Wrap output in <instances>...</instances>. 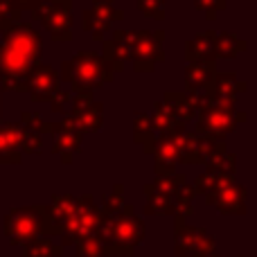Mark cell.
Instances as JSON below:
<instances>
[{
    "instance_id": "1",
    "label": "cell",
    "mask_w": 257,
    "mask_h": 257,
    "mask_svg": "<svg viewBox=\"0 0 257 257\" xmlns=\"http://www.w3.org/2000/svg\"><path fill=\"white\" fill-rule=\"evenodd\" d=\"M43 54V39L30 23H16L3 32L0 41V70L14 77H27L39 66Z\"/></svg>"
},
{
    "instance_id": "2",
    "label": "cell",
    "mask_w": 257,
    "mask_h": 257,
    "mask_svg": "<svg viewBox=\"0 0 257 257\" xmlns=\"http://www.w3.org/2000/svg\"><path fill=\"white\" fill-rule=\"evenodd\" d=\"M3 232L14 246H25L41 237L61 235L59 226L50 217L48 205H25L9 210L3 219Z\"/></svg>"
},
{
    "instance_id": "3",
    "label": "cell",
    "mask_w": 257,
    "mask_h": 257,
    "mask_svg": "<svg viewBox=\"0 0 257 257\" xmlns=\"http://www.w3.org/2000/svg\"><path fill=\"white\" fill-rule=\"evenodd\" d=\"M99 239L104 244V257L106 255H133L136 246L145 239V223L136 214L133 205H124L117 214L106 217L104 214L102 226L97 230Z\"/></svg>"
},
{
    "instance_id": "4",
    "label": "cell",
    "mask_w": 257,
    "mask_h": 257,
    "mask_svg": "<svg viewBox=\"0 0 257 257\" xmlns=\"http://www.w3.org/2000/svg\"><path fill=\"white\" fill-rule=\"evenodd\" d=\"M59 81L70 84L75 93H93L113 81V70L99 54L79 52L61 66Z\"/></svg>"
},
{
    "instance_id": "5",
    "label": "cell",
    "mask_w": 257,
    "mask_h": 257,
    "mask_svg": "<svg viewBox=\"0 0 257 257\" xmlns=\"http://www.w3.org/2000/svg\"><path fill=\"white\" fill-rule=\"evenodd\" d=\"M124 43L128 50V61L133 63V70L138 72H151L156 68V63H160L165 59L163 52V30H122Z\"/></svg>"
},
{
    "instance_id": "6",
    "label": "cell",
    "mask_w": 257,
    "mask_h": 257,
    "mask_svg": "<svg viewBox=\"0 0 257 257\" xmlns=\"http://www.w3.org/2000/svg\"><path fill=\"white\" fill-rule=\"evenodd\" d=\"M104 212L97 203L93 201V196H79L75 201V208H72V214L61 228V248L63 246L77 244V241L86 239V237L97 235L99 226H102Z\"/></svg>"
},
{
    "instance_id": "7",
    "label": "cell",
    "mask_w": 257,
    "mask_h": 257,
    "mask_svg": "<svg viewBox=\"0 0 257 257\" xmlns=\"http://www.w3.org/2000/svg\"><path fill=\"white\" fill-rule=\"evenodd\" d=\"M30 16L50 32L52 41L72 39V0H36L30 7Z\"/></svg>"
},
{
    "instance_id": "8",
    "label": "cell",
    "mask_w": 257,
    "mask_h": 257,
    "mask_svg": "<svg viewBox=\"0 0 257 257\" xmlns=\"http://www.w3.org/2000/svg\"><path fill=\"white\" fill-rule=\"evenodd\" d=\"M196 136L212 142L226 140L237 126V108L235 104H214L205 102V106L196 113Z\"/></svg>"
},
{
    "instance_id": "9",
    "label": "cell",
    "mask_w": 257,
    "mask_h": 257,
    "mask_svg": "<svg viewBox=\"0 0 257 257\" xmlns=\"http://www.w3.org/2000/svg\"><path fill=\"white\" fill-rule=\"evenodd\" d=\"M174 228H176V232H174V250H176V255H181V257L214 255V239L203 228L187 226L185 219H181V217H176Z\"/></svg>"
},
{
    "instance_id": "10",
    "label": "cell",
    "mask_w": 257,
    "mask_h": 257,
    "mask_svg": "<svg viewBox=\"0 0 257 257\" xmlns=\"http://www.w3.org/2000/svg\"><path fill=\"white\" fill-rule=\"evenodd\" d=\"M187 131V126H178L174 131L158 133L154 145V172L156 176H172L176 174V167L181 165V136Z\"/></svg>"
},
{
    "instance_id": "11",
    "label": "cell",
    "mask_w": 257,
    "mask_h": 257,
    "mask_svg": "<svg viewBox=\"0 0 257 257\" xmlns=\"http://www.w3.org/2000/svg\"><path fill=\"white\" fill-rule=\"evenodd\" d=\"M212 208H217L221 214H244L246 201H248V190L235 181V176H223L219 185L212 192L205 194Z\"/></svg>"
},
{
    "instance_id": "12",
    "label": "cell",
    "mask_w": 257,
    "mask_h": 257,
    "mask_svg": "<svg viewBox=\"0 0 257 257\" xmlns=\"http://www.w3.org/2000/svg\"><path fill=\"white\" fill-rule=\"evenodd\" d=\"M122 18H124V12L115 7L113 0H93V5L81 16V23H84V30L95 41H104L113 21H122Z\"/></svg>"
},
{
    "instance_id": "13",
    "label": "cell",
    "mask_w": 257,
    "mask_h": 257,
    "mask_svg": "<svg viewBox=\"0 0 257 257\" xmlns=\"http://www.w3.org/2000/svg\"><path fill=\"white\" fill-rule=\"evenodd\" d=\"M239 93H246V81L237 79L235 72H214L203 88L205 99L214 104H235Z\"/></svg>"
},
{
    "instance_id": "14",
    "label": "cell",
    "mask_w": 257,
    "mask_h": 257,
    "mask_svg": "<svg viewBox=\"0 0 257 257\" xmlns=\"http://www.w3.org/2000/svg\"><path fill=\"white\" fill-rule=\"evenodd\" d=\"M59 90V72L48 63H39L27 75V93L34 104L50 102L52 95Z\"/></svg>"
},
{
    "instance_id": "15",
    "label": "cell",
    "mask_w": 257,
    "mask_h": 257,
    "mask_svg": "<svg viewBox=\"0 0 257 257\" xmlns=\"http://www.w3.org/2000/svg\"><path fill=\"white\" fill-rule=\"evenodd\" d=\"M212 149V140L196 136L194 131H183L181 136V163L183 165H203Z\"/></svg>"
},
{
    "instance_id": "16",
    "label": "cell",
    "mask_w": 257,
    "mask_h": 257,
    "mask_svg": "<svg viewBox=\"0 0 257 257\" xmlns=\"http://www.w3.org/2000/svg\"><path fill=\"white\" fill-rule=\"evenodd\" d=\"M214 30H205L201 34H196L194 39L187 41L185 45V59L187 63H214Z\"/></svg>"
},
{
    "instance_id": "17",
    "label": "cell",
    "mask_w": 257,
    "mask_h": 257,
    "mask_svg": "<svg viewBox=\"0 0 257 257\" xmlns=\"http://www.w3.org/2000/svg\"><path fill=\"white\" fill-rule=\"evenodd\" d=\"M23 131L18 124H5L0 126V165L9 163V165H18L23 158L21 154V145H23Z\"/></svg>"
},
{
    "instance_id": "18",
    "label": "cell",
    "mask_w": 257,
    "mask_h": 257,
    "mask_svg": "<svg viewBox=\"0 0 257 257\" xmlns=\"http://www.w3.org/2000/svg\"><path fill=\"white\" fill-rule=\"evenodd\" d=\"M99 57L108 63L113 75L124 70V63L128 61V50L124 43V36H122V30L113 32V39H104V52L99 54Z\"/></svg>"
},
{
    "instance_id": "19",
    "label": "cell",
    "mask_w": 257,
    "mask_h": 257,
    "mask_svg": "<svg viewBox=\"0 0 257 257\" xmlns=\"http://www.w3.org/2000/svg\"><path fill=\"white\" fill-rule=\"evenodd\" d=\"M145 194H147V203H145L147 214H174V196L176 194H167V192L154 187L151 183L145 185Z\"/></svg>"
},
{
    "instance_id": "20",
    "label": "cell",
    "mask_w": 257,
    "mask_h": 257,
    "mask_svg": "<svg viewBox=\"0 0 257 257\" xmlns=\"http://www.w3.org/2000/svg\"><path fill=\"white\" fill-rule=\"evenodd\" d=\"M246 48H248V43L232 32H217V36H214V57L235 59L241 52H246Z\"/></svg>"
},
{
    "instance_id": "21",
    "label": "cell",
    "mask_w": 257,
    "mask_h": 257,
    "mask_svg": "<svg viewBox=\"0 0 257 257\" xmlns=\"http://www.w3.org/2000/svg\"><path fill=\"white\" fill-rule=\"evenodd\" d=\"M165 104L169 106V111L174 113V117H176L181 124L187 126V122H192L196 117V111L192 108L190 99H187L185 90H169V93H165Z\"/></svg>"
},
{
    "instance_id": "22",
    "label": "cell",
    "mask_w": 257,
    "mask_h": 257,
    "mask_svg": "<svg viewBox=\"0 0 257 257\" xmlns=\"http://www.w3.org/2000/svg\"><path fill=\"white\" fill-rule=\"evenodd\" d=\"M81 140H84V136L77 128H57L54 131V142H52V154L75 156L81 149Z\"/></svg>"
},
{
    "instance_id": "23",
    "label": "cell",
    "mask_w": 257,
    "mask_h": 257,
    "mask_svg": "<svg viewBox=\"0 0 257 257\" xmlns=\"http://www.w3.org/2000/svg\"><path fill=\"white\" fill-rule=\"evenodd\" d=\"M77 124V131L84 136V133H93L99 131L104 124V106L99 102H93L86 111H81L79 115H70Z\"/></svg>"
},
{
    "instance_id": "24",
    "label": "cell",
    "mask_w": 257,
    "mask_h": 257,
    "mask_svg": "<svg viewBox=\"0 0 257 257\" xmlns=\"http://www.w3.org/2000/svg\"><path fill=\"white\" fill-rule=\"evenodd\" d=\"M133 140L138 145H142L145 154H151L156 145V131L151 126L149 120V113H136L133 115Z\"/></svg>"
},
{
    "instance_id": "25",
    "label": "cell",
    "mask_w": 257,
    "mask_h": 257,
    "mask_svg": "<svg viewBox=\"0 0 257 257\" xmlns=\"http://www.w3.org/2000/svg\"><path fill=\"white\" fill-rule=\"evenodd\" d=\"M214 63H187L185 68V81L187 88L192 90H203L208 86V81L214 75Z\"/></svg>"
},
{
    "instance_id": "26",
    "label": "cell",
    "mask_w": 257,
    "mask_h": 257,
    "mask_svg": "<svg viewBox=\"0 0 257 257\" xmlns=\"http://www.w3.org/2000/svg\"><path fill=\"white\" fill-rule=\"evenodd\" d=\"M75 201H77V196H72V194H57L52 199V203H48L50 217H52V221L59 226V230H61L63 223L70 219L72 208H75Z\"/></svg>"
},
{
    "instance_id": "27",
    "label": "cell",
    "mask_w": 257,
    "mask_h": 257,
    "mask_svg": "<svg viewBox=\"0 0 257 257\" xmlns=\"http://www.w3.org/2000/svg\"><path fill=\"white\" fill-rule=\"evenodd\" d=\"M149 120H151V126H154L156 133H167V131H174V128H178V126H185L174 117V113L169 111V106L165 102L156 104L151 115H149Z\"/></svg>"
},
{
    "instance_id": "28",
    "label": "cell",
    "mask_w": 257,
    "mask_h": 257,
    "mask_svg": "<svg viewBox=\"0 0 257 257\" xmlns=\"http://www.w3.org/2000/svg\"><path fill=\"white\" fill-rule=\"evenodd\" d=\"M61 253H63L61 244H54L50 237H41V239L25 244L23 257H59Z\"/></svg>"
},
{
    "instance_id": "29",
    "label": "cell",
    "mask_w": 257,
    "mask_h": 257,
    "mask_svg": "<svg viewBox=\"0 0 257 257\" xmlns=\"http://www.w3.org/2000/svg\"><path fill=\"white\" fill-rule=\"evenodd\" d=\"M21 128H25V131H32V133H39V136H43V133H54V126L50 124V122H45L43 117L39 115V113L34 111H23L21 115Z\"/></svg>"
},
{
    "instance_id": "30",
    "label": "cell",
    "mask_w": 257,
    "mask_h": 257,
    "mask_svg": "<svg viewBox=\"0 0 257 257\" xmlns=\"http://www.w3.org/2000/svg\"><path fill=\"white\" fill-rule=\"evenodd\" d=\"M21 14L16 0H0V32H7L12 25L21 23Z\"/></svg>"
},
{
    "instance_id": "31",
    "label": "cell",
    "mask_w": 257,
    "mask_h": 257,
    "mask_svg": "<svg viewBox=\"0 0 257 257\" xmlns=\"http://www.w3.org/2000/svg\"><path fill=\"white\" fill-rule=\"evenodd\" d=\"M75 250L79 257H104V244H102V239H99V235L86 237V239L77 241Z\"/></svg>"
},
{
    "instance_id": "32",
    "label": "cell",
    "mask_w": 257,
    "mask_h": 257,
    "mask_svg": "<svg viewBox=\"0 0 257 257\" xmlns=\"http://www.w3.org/2000/svg\"><path fill=\"white\" fill-rule=\"evenodd\" d=\"M122 192H124V185H122V183H117V185L113 187V194H108L106 201H104V205H99V208H102V212L106 214V217H113V214H117L126 205L124 194H122Z\"/></svg>"
},
{
    "instance_id": "33",
    "label": "cell",
    "mask_w": 257,
    "mask_h": 257,
    "mask_svg": "<svg viewBox=\"0 0 257 257\" xmlns=\"http://www.w3.org/2000/svg\"><path fill=\"white\" fill-rule=\"evenodd\" d=\"M138 9L147 18H154V21L165 18V0H138Z\"/></svg>"
},
{
    "instance_id": "34",
    "label": "cell",
    "mask_w": 257,
    "mask_h": 257,
    "mask_svg": "<svg viewBox=\"0 0 257 257\" xmlns=\"http://www.w3.org/2000/svg\"><path fill=\"white\" fill-rule=\"evenodd\" d=\"M194 7L203 12L208 21H214L217 14L228 7V0H194Z\"/></svg>"
},
{
    "instance_id": "35",
    "label": "cell",
    "mask_w": 257,
    "mask_h": 257,
    "mask_svg": "<svg viewBox=\"0 0 257 257\" xmlns=\"http://www.w3.org/2000/svg\"><path fill=\"white\" fill-rule=\"evenodd\" d=\"M0 88L9 93H27V77H14L7 72H0Z\"/></svg>"
},
{
    "instance_id": "36",
    "label": "cell",
    "mask_w": 257,
    "mask_h": 257,
    "mask_svg": "<svg viewBox=\"0 0 257 257\" xmlns=\"http://www.w3.org/2000/svg\"><path fill=\"white\" fill-rule=\"evenodd\" d=\"M23 131H25V128H23ZM41 149H43V136L25 131V136H23V145H21V154H39Z\"/></svg>"
},
{
    "instance_id": "37",
    "label": "cell",
    "mask_w": 257,
    "mask_h": 257,
    "mask_svg": "<svg viewBox=\"0 0 257 257\" xmlns=\"http://www.w3.org/2000/svg\"><path fill=\"white\" fill-rule=\"evenodd\" d=\"M70 102H72V93H70V90L59 88L57 93L52 95V99H50V104H52L50 108H52V113H63Z\"/></svg>"
},
{
    "instance_id": "38",
    "label": "cell",
    "mask_w": 257,
    "mask_h": 257,
    "mask_svg": "<svg viewBox=\"0 0 257 257\" xmlns=\"http://www.w3.org/2000/svg\"><path fill=\"white\" fill-rule=\"evenodd\" d=\"M93 102H95L93 93H75V95H72V102H70L72 115H79V113L86 111V108H88Z\"/></svg>"
},
{
    "instance_id": "39",
    "label": "cell",
    "mask_w": 257,
    "mask_h": 257,
    "mask_svg": "<svg viewBox=\"0 0 257 257\" xmlns=\"http://www.w3.org/2000/svg\"><path fill=\"white\" fill-rule=\"evenodd\" d=\"M34 3H36V0H16V5L21 7V12H23V9H30Z\"/></svg>"
},
{
    "instance_id": "40",
    "label": "cell",
    "mask_w": 257,
    "mask_h": 257,
    "mask_svg": "<svg viewBox=\"0 0 257 257\" xmlns=\"http://www.w3.org/2000/svg\"><path fill=\"white\" fill-rule=\"evenodd\" d=\"M205 257H217V255H205Z\"/></svg>"
},
{
    "instance_id": "41",
    "label": "cell",
    "mask_w": 257,
    "mask_h": 257,
    "mask_svg": "<svg viewBox=\"0 0 257 257\" xmlns=\"http://www.w3.org/2000/svg\"><path fill=\"white\" fill-rule=\"evenodd\" d=\"M0 126H3V124H0Z\"/></svg>"
},
{
    "instance_id": "42",
    "label": "cell",
    "mask_w": 257,
    "mask_h": 257,
    "mask_svg": "<svg viewBox=\"0 0 257 257\" xmlns=\"http://www.w3.org/2000/svg\"><path fill=\"white\" fill-rule=\"evenodd\" d=\"M0 72H3V70H0Z\"/></svg>"
}]
</instances>
